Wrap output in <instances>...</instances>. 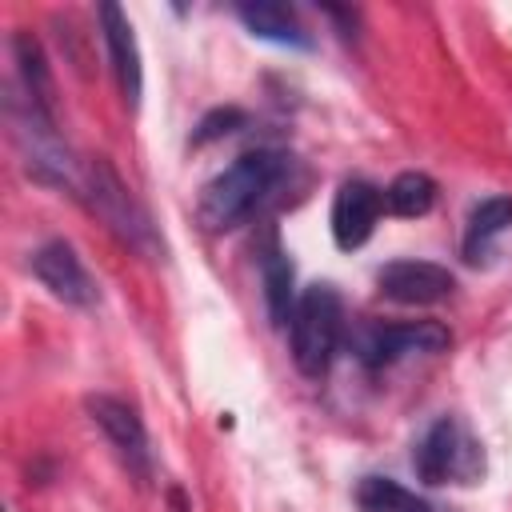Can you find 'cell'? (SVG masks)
I'll return each instance as SVG.
<instances>
[{
	"label": "cell",
	"instance_id": "obj_1",
	"mask_svg": "<svg viewBox=\"0 0 512 512\" xmlns=\"http://www.w3.org/2000/svg\"><path fill=\"white\" fill-rule=\"evenodd\" d=\"M288 156L276 148H252L240 152L220 176H212L196 200V220L208 232H228L240 220L252 216V208L276 188V180L284 176Z\"/></svg>",
	"mask_w": 512,
	"mask_h": 512
},
{
	"label": "cell",
	"instance_id": "obj_2",
	"mask_svg": "<svg viewBox=\"0 0 512 512\" xmlns=\"http://www.w3.org/2000/svg\"><path fill=\"white\" fill-rule=\"evenodd\" d=\"M344 336V304L332 284H308L296 296L292 320H288V340H292V360L304 376H324L332 368V356Z\"/></svg>",
	"mask_w": 512,
	"mask_h": 512
},
{
	"label": "cell",
	"instance_id": "obj_3",
	"mask_svg": "<svg viewBox=\"0 0 512 512\" xmlns=\"http://www.w3.org/2000/svg\"><path fill=\"white\" fill-rule=\"evenodd\" d=\"M412 464L424 484H476V476H484L480 444L452 416H440L424 432V440L412 452Z\"/></svg>",
	"mask_w": 512,
	"mask_h": 512
},
{
	"label": "cell",
	"instance_id": "obj_4",
	"mask_svg": "<svg viewBox=\"0 0 512 512\" xmlns=\"http://www.w3.org/2000/svg\"><path fill=\"white\" fill-rule=\"evenodd\" d=\"M452 344L448 328L436 320H408V324H360L352 332V352L368 368L396 364L408 352H444Z\"/></svg>",
	"mask_w": 512,
	"mask_h": 512
},
{
	"label": "cell",
	"instance_id": "obj_5",
	"mask_svg": "<svg viewBox=\"0 0 512 512\" xmlns=\"http://www.w3.org/2000/svg\"><path fill=\"white\" fill-rule=\"evenodd\" d=\"M88 204L108 220V228H112L120 240H128V244H136V248L148 244V236H152L148 216H144V208L128 196V188L120 184V176L112 172L108 160L88 164Z\"/></svg>",
	"mask_w": 512,
	"mask_h": 512
},
{
	"label": "cell",
	"instance_id": "obj_6",
	"mask_svg": "<svg viewBox=\"0 0 512 512\" xmlns=\"http://www.w3.org/2000/svg\"><path fill=\"white\" fill-rule=\"evenodd\" d=\"M32 272L64 304H72V308H92L96 304V284H92L88 268L80 264V256H76V248L68 240L40 244L32 252Z\"/></svg>",
	"mask_w": 512,
	"mask_h": 512
},
{
	"label": "cell",
	"instance_id": "obj_7",
	"mask_svg": "<svg viewBox=\"0 0 512 512\" xmlns=\"http://www.w3.org/2000/svg\"><path fill=\"white\" fill-rule=\"evenodd\" d=\"M88 416L92 424L112 440L116 456L128 464V472H136L140 480H148V432L136 416L132 404L116 400V396H88Z\"/></svg>",
	"mask_w": 512,
	"mask_h": 512
},
{
	"label": "cell",
	"instance_id": "obj_8",
	"mask_svg": "<svg viewBox=\"0 0 512 512\" xmlns=\"http://www.w3.org/2000/svg\"><path fill=\"white\" fill-rule=\"evenodd\" d=\"M384 212V192L368 180H344L332 196V240L336 248H360Z\"/></svg>",
	"mask_w": 512,
	"mask_h": 512
},
{
	"label": "cell",
	"instance_id": "obj_9",
	"mask_svg": "<svg viewBox=\"0 0 512 512\" xmlns=\"http://www.w3.org/2000/svg\"><path fill=\"white\" fill-rule=\"evenodd\" d=\"M376 284L396 304H440L444 296H452L456 276L432 260H392L380 268Z\"/></svg>",
	"mask_w": 512,
	"mask_h": 512
},
{
	"label": "cell",
	"instance_id": "obj_10",
	"mask_svg": "<svg viewBox=\"0 0 512 512\" xmlns=\"http://www.w3.org/2000/svg\"><path fill=\"white\" fill-rule=\"evenodd\" d=\"M100 32H104V44H108V56H112V72L120 80V92L136 108L140 104V88H144V72H140V48H136L132 24H128V16L116 4H100Z\"/></svg>",
	"mask_w": 512,
	"mask_h": 512
},
{
	"label": "cell",
	"instance_id": "obj_11",
	"mask_svg": "<svg viewBox=\"0 0 512 512\" xmlns=\"http://www.w3.org/2000/svg\"><path fill=\"white\" fill-rule=\"evenodd\" d=\"M236 16L244 20V28L260 40H272V44H292V48H308V36L296 20V12L280 0H248V4H236Z\"/></svg>",
	"mask_w": 512,
	"mask_h": 512
},
{
	"label": "cell",
	"instance_id": "obj_12",
	"mask_svg": "<svg viewBox=\"0 0 512 512\" xmlns=\"http://www.w3.org/2000/svg\"><path fill=\"white\" fill-rule=\"evenodd\" d=\"M512 228V196H488L468 212V228H464V260L480 264L492 248V240L500 232Z\"/></svg>",
	"mask_w": 512,
	"mask_h": 512
},
{
	"label": "cell",
	"instance_id": "obj_13",
	"mask_svg": "<svg viewBox=\"0 0 512 512\" xmlns=\"http://www.w3.org/2000/svg\"><path fill=\"white\" fill-rule=\"evenodd\" d=\"M260 280H264L268 320L276 328H284L292 320V308H296V272H292V260L276 244H268V252L260 256Z\"/></svg>",
	"mask_w": 512,
	"mask_h": 512
},
{
	"label": "cell",
	"instance_id": "obj_14",
	"mask_svg": "<svg viewBox=\"0 0 512 512\" xmlns=\"http://www.w3.org/2000/svg\"><path fill=\"white\" fill-rule=\"evenodd\" d=\"M12 52H16V68H20L24 100L52 116V76H48V64H44V52H40L36 36H32V32H16Z\"/></svg>",
	"mask_w": 512,
	"mask_h": 512
},
{
	"label": "cell",
	"instance_id": "obj_15",
	"mask_svg": "<svg viewBox=\"0 0 512 512\" xmlns=\"http://www.w3.org/2000/svg\"><path fill=\"white\" fill-rule=\"evenodd\" d=\"M356 508L360 512H432L412 488H404L388 476H364L356 484Z\"/></svg>",
	"mask_w": 512,
	"mask_h": 512
},
{
	"label": "cell",
	"instance_id": "obj_16",
	"mask_svg": "<svg viewBox=\"0 0 512 512\" xmlns=\"http://www.w3.org/2000/svg\"><path fill=\"white\" fill-rule=\"evenodd\" d=\"M384 204L392 216H424L432 204H436V180L424 176V172H400L388 192H384Z\"/></svg>",
	"mask_w": 512,
	"mask_h": 512
},
{
	"label": "cell",
	"instance_id": "obj_17",
	"mask_svg": "<svg viewBox=\"0 0 512 512\" xmlns=\"http://www.w3.org/2000/svg\"><path fill=\"white\" fill-rule=\"evenodd\" d=\"M240 124H244V112H240V108H212V112L196 124L192 144H212V140H220V136L236 132Z\"/></svg>",
	"mask_w": 512,
	"mask_h": 512
}]
</instances>
